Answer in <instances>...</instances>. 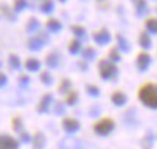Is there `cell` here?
Masks as SVG:
<instances>
[{"label": "cell", "mask_w": 157, "mask_h": 149, "mask_svg": "<svg viewBox=\"0 0 157 149\" xmlns=\"http://www.w3.org/2000/svg\"><path fill=\"white\" fill-rule=\"evenodd\" d=\"M138 98L151 108H157V86L154 83H145L138 91Z\"/></svg>", "instance_id": "6da1fadb"}, {"label": "cell", "mask_w": 157, "mask_h": 149, "mask_svg": "<svg viewBox=\"0 0 157 149\" xmlns=\"http://www.w3.org/2000/svg\"><path fill=\"white\" fill-rule=\"evenodd\" d=\"M113 127H115V122L112 118H109V117H103L101 120L94 123V132L97 135H101V136L109 135L110 132L113 130Z\"/></svg>", "instance_id": "7a4b0ae2"}, {"label": "cell", "mask_w": 157, "mask_h": 149, "mask_svg": "<svg viewBox=\"0 0 157 149\" xmlns=\"http://www.w3.org/2000/svg\"><path fill=\"white\" fill-rule=\"evenodd\" d=\"M0 149H18V140L9 135H0Z\"/></svg>", "instance_id": "3957f363"}, {"label": "cell", "mask_w": 157, "mask_h": 149, "mask_svg": "<svg viewBox=\"0 0 157 149\" xmlns=\"http://www.w3.org/2000/svg\"><path fill=\"white\" fill-rule=\"evenodd\" d=\"M62 126H63V129L66 130V132H75V130L79 127V123L76 122L75 118L68 117V118H65V120H63Z\"/></svg>", "instance_id": "277c9868"}, {"label": "cell", "mask_w": 157, "mask_h": 149, "mask_svg": "<svg viewBox=\"0 0 157 149\" xmlns=\"http://www.w3.org/2000/svg\"><path fill=\"white\" fill-rule=\"evenodd\" d=\"M112 98H113V102H115V104H117V105L123 104V101H125V96H123L122 94H115Z\"/></svg>", "instance_id": "5b68a950"}, {"label": "cell", "mask_w": 157, "mask_h": 149, "mask_svg": "<svg viewBox=\"0 0 157 149\" xmlns=\"http://www.w3.org/2000/svg\"><path fill=\"white\" fill-rule=\"evenodd\" d=\"M12 124H13L12 127H13L15 130H19L21 129V118L19 117H13V118H12Z\"/></svg>", "instance_id": "8992f818"}, {"label": "cell", "mask_w": 157, "mask_h": 149, "mask_svg": "<svg viewBox=\"0 0 157 149\" xmlns=\"http://www.w3.org/2000/svg\"><path fill=\"white\" fill-rule=\"evenodd\" d=\"M75 101H76V92L71 94L68 98H66V102H68V104H75Z\"/></svg>", "instance_id": "52a82bcc"}]
</instances>
